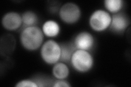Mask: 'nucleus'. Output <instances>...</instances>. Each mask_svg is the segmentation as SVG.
Here are the masks:
<instances>
[{"instance_id":"14","label":"nucleus","mask_w":131,"mask_h":87,"mask_svg":"<svg viewBox=\"0 0 131 87\" xmlns=\"http://www.w3.org/2000/svg\"><path fill=\"white\" fill-rule=\"evenodd\" d=\"M16 87H24V86H29V87H38V85L37 84L35 81L25 80L18 82L15 85Z\"/></svg>"},{"instance_id":"4","label":"nucleus","mask_w":131,"mask_h":87,"mask_svg":"<svg viewBox=\"0 0 131 87\" xmlns=\"http://www.w3.org/2000/svg\"><path fill=\"white\" fill-rule=\"evenodd\" d=\"M112 21V16L104 10H95L90 16L89 24L92 30L96 32H102L109 27Z\"/></svg>"},{"instance_id":"10","label":"nucleus","mask_w":131,"mask_h":87,"mask_svg":"<svg viewBox=\"0 0 131 87\" xmlns=\"http://www.w3.org/2000/svg\"><path fill=\"white\" fill-rule=\"evenodd\" d=\"M44 35L48 37H55L59 34L60 27L58 23L54 20H48L44 22L42 27Z\"/></svg>"},{"instance_id":"11","label":"nucleus","mask_w":131,"mask_h":87,"mask_svg":"<svg viewBox=\"0 0 131 87\" xmlns=\"http://www.w3.org/2000/svg\"><path fill=\"white\" fill-rule=\"evenodd\" d=\"M69 73L68 66L63 62H57L52 68V74L57 80H64L66 78Z\"/></svg>"},{"instance_id":"1","label":"nucleus","mask_w":131,"mask_h":87,"mask_svg":"<svg viewBox=\"0 0 131 87\" xmlns=\"http://www.w3.org/2000/svg\"><path fill=\"white\" fill-rule=\"evenodd\" d=\"M44 33L37 26L24 28L20 35V40L23 46L27 50L35 51L42 45Z\"/></svg>"},{"instance_id":"7","label":"nucleus","mask_w":131,"mask_h":87,"mask_svg":"<svg viewBox=\"0 0 131 87\" xmlns=\"http://www.w3.org/2000/svg\"><path fill=\"white\" fill-rule=\"evenodd\" d=\"M73 43L78 49L89 51L95 44L93 36L88 32H81L75 37Z\"/></svg>"},{"instance_id":"9","label":"nucleus","mask_w":131,"mask_h":87,"mask_svg":"<svg viewBox=\"0 0 131 87\" xmlns=\"http://www.w3.org/2000/svg\"><path fill=\"white\" fill-rule=\"evenodd\" d=\"M61 47V57L60 60L65 63H70L71 57L76 50L74 44L73 43H64L60 44Z\"/></svg>"},{"instance_id":"2","label":"nucleus","mask_w":131,"mask_h":87,"mask_svg":"<svg viewBox=\"0 0 131 87\" xmlns=\"http://www.w3.org/2000/svg\"><path fill=\"white\" fill-rule=\"evenodd\" d=\"M70 63L76 71L86 72L92 69L94 60L92 55L88 51L77 49L73 53Z\"/></svg>"},{"instance_id":"13","label":"nucleus","mask_w":131,"mask_h":87,"mask_svg":"<svg viewBox=\"0 0 131 87\" xmlns=\"http://www.w3.org/2000/svg\"><path fill=\"white\" fill-rule=\"evenodd\" d=\"M124 5V2L122 0H105L104 6L109 11L113 13L119 12Z\"/></svg>"},{"instance_id":"12","label":"nucleus","mask_w":131,"mask_h":87,"mask_svg":"<svg viewBox=\"0 0 131 87\" xmlns=\"http://www.w3.org/2000/svg\"><path fill=\"white\" fill-rule=\"evenodd\" d=\"M23 24L24 28L35 26L38 23V18L37 14L32 11H26L22 14Z\"/></svg>"},{"instance_id":"5","label":"nucleus","mask_w":131,"mask_h":87,"mask_svg":"<svg viewBox=\"0 0 131 87\" xmlns=\"http://www.w3.org/2000/svg\"><path fill=\"white\" fill-rule=\"evenodd\" d=\"M59 14L60 18L64 22L73 24L77 22L80 18L81 10L75 3L67 2L61 6Z\"/></svg>"},{"instance_id":"8","label":"nucleus","mask_w":131,"mask_h":87,"mask_svg":"<svg viewBox=\"0 0 131 87\" xmlns=\"http://www.w3.org/2000/svg\"><path fill=\"white\" fill-rule=\"evenodd\" d=\"M2 24L7 30H16L23 24L22 16L16 12H8L2 18Z\"/></svg>"},{"instance_id":"3","label":"nucleus","mask_w":131,"mask_h":87,"mask_svg":"<svg viewBox=\"0 0 131 87\" xmlns=\"http://www.w3.org/2000/svg\"><path fill=\"white\" fill-rule=\"evenodd\" d=\"M40 56L44 62L48 64H55L60 59V45L54 40L46 41L40 49Z\"/></svg>"},{"instance_id":"15","label":"nucleus","mask_w":131,"mask_h":87,"mask_svg":"<svg viewBox=\"0 0 131 87\" xmlns=\"http://www.w3.org/2000/svg\"><path fill=\"white\" fill-rule=\"evenodd\" d=\"M52 86L55 87H69L71 85L68 82L64 81V80H57L54 82V84L52 85Z\"/></svg>"},{"instance_id":"6","label":"nucleus","mask_w":131,"mask_h":87,"mask_svg":"<svg viewBox=\"0 0 131 87\" xmlns=\"http://www.w3.org/2000/svg\"><path fill=\"white\" fill-rule=\"evenodd\" d=\"M129 23V19L127 15L124 13L118 12L112 15L109 29L116 33H122L126 30Z\"/></svg>"}]
</instances>
